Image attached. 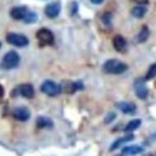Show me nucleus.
Instances as JSON below:
<instances>
[{
    "mask_svg": "<svg viewBox=\"0 0 156 156\" xmlns=\"http://www.w3.org/2000/svg\"><path fill=\"white\" fill-rule=\"evenodd\" d=\"M128 66L125 63L117 59L108 60L103 65V71L106 74H120L128 69Z\"/></svg>",
    "mask_w": 156,
    "mask_h": 156,
    "instance_id": "nucleus-1",
    "label": "nucleus"
},
{
    "mask_svg": "<svg viewBox=\"0 0 156 156\" xmlns=\"http://www.w3.org/2000/svg\"><path fill=\"white\" fill-rule=\"evenodd\" d=\"M20 62V56L15 51H8L5 56H3L2 61V66L4 69H11L18 66Z\"/></svg>",
    "mask_w": 156,
    "mask_h": 156,
    "instance_id": "nucleus-2",
    "label": "nucleus"
},
{
    "mask_svg": "<svg viewBox=\"0 0 156 156\" xmlns=\"http://www.w3.org/2000/svg\"><path fill=\"white\" fill-rule=\"evenodd\" d=\"M42 92L50 97H55L61 93L62 92V87L61 85L57 84L53 81L51 80H46L41 86Z\"/></svg>",
    "mask_w": 156,
    "mask_h": 156,
    "instance_id": "nucleus-3",
    "label": "nucleus"
},
{
    "mask_svg": "<svg viewBox=\"0 0 156 156\" xmlns=\"http://www.w3.org/2000/svg\"><path fill=\"white\" fill-rule=\"evenodd\" d=\"M6 38L8 44L16 47H19V48L26 47L29 44V39L27 37L20 34L9 33Z\"/></svg>",
    "mask_w": 156,
    "mask_h": 156,
    "instance_id": "nucleus-4",
    "label": "nucleus"
},
{
    "mask_svg": "<svg viewBox=\"0 0 156 156\" xmlns=\"http://www.w3.org/2000/svg\"><path fill=\"white\" fill-rule=\"evenodd\" d=\"M36 37L42 45H52L54 43V35L51 30L47 28L38 30Z\"/></svg>",
    "mask_w": 156,
    "mask_h": 156,
    "instance_id": "nucleus-5",
    "label": "nucleus"
},
{
    "mask_svg": "<svg viewBox=\"0 0 156 156\" xmlns=\"http://www.w3.org/2000/svg\"><path fill=\"white\" fill-rule=\"evenodd\" d=\"M134 88H135L136 95L141 100L146 99L148 96V88L146 87L145 80L142 79H138L136 80L134 83Z\"/></svg>",
    "mask_w": 156,
    "mask_h": 156,
    "instance_id": "nucleus-6",
    "label": "nucleus"
},
{
    "mask_svg": "<svg viewBox=\"0 0 156 156\" xmlns=\"http://www.w3.org/2000/svg\"><path fill=\"white\" fill-rule=\"evenodd\" d=\"M12 115L15 119L21 122L27 121L30 117V111L28 108L23 107H16L12 111Z\"/></svg>",
    "mask_w": 156,
    "mask_h": 156,
    "instance_id": "nucleus-7",
    "label": "nucleus"
},
{
    "mask_svg": "<svg viewBox=\"0 0 156 156\" xmlns=\"http://www.w3.org/2000/svg\"><path fill=\"white\" fill-rule=\"evenodd\" d=\"M61 12V3L60 2H53L47 5L45 8V14L48 18L53 19L58 16Z\"/></svg>",
    "mask_w": 156,
    "mask_h": 156,
    "instance_id": "nucleus-8",
    "label": "nucleus"
},
{
    "mask_svg": "<svg viewBox=\"0 0 156 156\" xmlns=\"http://www.w3.org/2000/svg\"><path fill=\"white\" fill-rule=\"evenodd\" d=\"M113 46L115 49L120 53H124L127 51V42L122 35L115 36L113 38Z\"/></svg>",
    "mask_w": 156,
    "mask_h": 156,
    "instance_id": "nucleus-9",
    "label": "nucleus"
},
{
    "mask_svg": "<svg viewBox=\"0 0 156 156\" xmlns=\"http://www.w3.org/2000/svg\"><path fill=\"white\" fill-rule=\"evenodd\" d=\"M61 87H62V91L63 90L66 93L72 94L76 92L77 90L82 89L83 86L80 82L74 83L70 81H66L64 82V84L61 85Z\"/></svg>",
    "mask_w": 156,
    "mask_h": 156,
    "instance_id": "nucleus-10",
    "label": "nucleus"
},
{
    "mask_svg": "<svg viewBox=\"0 0 156 156\" xmlns=\"http://www.w3.org/2000/svg\"><path fill=\"white\" fill-rule=\"evenodd\" d=\"M29 10L26 7H15L10 12L11 16L16 21L24 20L27 15Z\"/></svg>",
    "mask_w": 156,
    "mask_h": 156,
    "instance_id": "nucleus-11",
    "label": "nucleus"
},
{
    "mask_svg": "<svg viewBox=\"0 0 156 156\" xmlns=\"http://www.w3.org/2000/svg\"><path fill=\"white\" fill-rule=\"evenodd\" d=\"M18 92L22 97L27 99H31L34 96V89L33 86L29 83L21 85L18 88Z\"/></svg>",
    "mask_w": 156,
    "mask_h": 156,
    "instance_id": "nucleus-12",
    "label": "nucleus"
},
{
    "mask_svg": "<svg viewBox=\"0 0 156 156\" xmlns=\"http://www.w3.org/2000/svg\"><path fill=\"white\" fill-rule=\"evenodd\" d=\"M117 107L124 114H133L136 111V105L133 103L122 101L117 104Z\"/></svg>",
    "mask_w": 156,
    "mask_h": 156,
    "instance_id": "nucleus-13",
    "label": "nucleus"
},
{
    "mask_svg": "<svg viewBox=\"0 0 156 156\" xmlns=\"http://www.w3.org/2000/svg\"><path fill=\"white\" fill-rule=\"evenodd\" d=\"M143 151V149L141 148V146H126L123 149L122 154L123 155H136L138 154L141 153Z\"/></svg>",
    "mask_w": 156,
    "mask_h": 156,
    "instance_id": "nucleus-14",
    "label": "nucleus"
},
{
    "mask_svg": "<svg viewBox=\"0 0 156 156\" xmlns=\"http://www.w3.org/2000/svg\"><path fill=\"white\" fill-rule=\"evenodd\" d=\"M36 123L37 126L40 128H50L53 126V122L48 117H38Z\"/></svg>",
    "mask_w": 156,
    "mask_h": 156,
    "instance_id": "nucleus-15",
    "label": "nucleus"
},
{
    "mask_svg": "<svg viewBox=\"0 0 156 156\" xmlns=\"http://www.w3.org/2000/svg\"><path fill=\"white\" fill-rule=\"evenodd\" d=\"M146 12H147V9H146V7L142 6H139V7H135L134 8H133V10L131 12L132 15L136 18H142L144 16L146 15Z\"/></svg>",
    "mask_w": 156,
    "mask_h": 156,
    "instance_id": "nucleus-16",
    "label": "nucleus"
},
{
    "mask_svg": "<svg viewBox=\"0 0 156 156\" xmlns=\"http://www.w3.org/2000/svg\"><path fill=\"white\" fill-rule=\"evenodd\" d=\"M149 35H150V30H149L148 27L146 26H142L141 31L139 32L138 35H137V41L139 43H144L147 40Z\"/></svg>",
    "mask_w": 156,
    "mask_h": 156,
    "instance_id": "nucleus-17",
    "label": "nucleus"
},
{
    "mask_svg": "<svg viewBox=\"0 0 156 156\" xmlns=\"http://www.w3.org/2000/svg\"><path fill=\"white\" fill-rule=\"evenodd\" d=\"M141 121L140 120V119H133V120L130 121V122L127 124L124 131H125V132H128V133L133 132V131L136 130V129H137V128L141 126Z\"/></svg>",
    "mask_w": 156,
    "mask_h": 156,
    "instance_id": "nucleus-18",
    "label": "nucleus"
},
{
    "mask_svg": "<svg viewBox=\"0 0 156 156\" xmlns=\"http://www.w3.org/2000/svg\"><path fill=\"white\" fill-rule=\"evenodd\" d=\"M133 138H134V136L129 135L127 136H124V137H121V138L118 139L117 141L114 142V144H113L112 146H111V150H115V149L118 148V147H119L122 144L132 141Z\"/></svg>",
    "mask_w": 156,
    "mask_h": 156,
    "instance_id": "nucleus-19",
    "label": "nucleus"
},
{
    "mask_svg": "<svg viewBox=\"0 0 156 156\" xmlns=\"http://www.w3.org/2000/svg\"><path fill=\"white\" fill-rule=\"evenodd\" d=\"M37 20H38V16L36 15V13L33 12H30V11H29L27 15H26V16L24 19L25 22L28 24L34 23V22L37 21Z\"/></svg>",
    "mask_w": 156,
    "mask_h": 156,
    "instance_id": "nucleus-20",
    "label": "nucleus"
},
{
    "mask_svg": "<svg viewBox=\"0 0 156 156\" xmlns=\"http://www.w3.org/2000/svg\"><path fill=\"white\" fill-rule=\"evenodd\" d=\"M156 76V63L153 64L150 67L146 74V80H151Z\"/></svg>",
    "mask_w": 156,
    "mask_h": 156,
    "instance_id": "nucleus-21",
    "label": "nucleus"
},
{
    "mask_svg": "<svg viewBox=\"0 0 156 156\" xmlns=\"http://www.w3.org/2000/svg\"><path fill=\"white\" fill-rule=\"evenodd\" d=\"M111 19H112V15L110 12H105L104 15L102 16V17H101L103 23L106 25V26H110L111 24Z\"/></svg>",
    "mask_w": 156,
    "mask_h": 156,
    "instance_id": "nucleus-22",
    "label": "nucleus"
},
{
    "mask_svg": "<svg viewBox=\"0 0 156 156\" xmlns=\"http://www.w3.org/2000/svg\"><path fill=\"white\" fill-rule=\"evenodd\" d=\"M115 118V114H113V113H110L109 115L106 116V118H105V123H110L111 121Z\"/></svg>",
    "mask_w": 156,
    "mask_h": 156,
    "instance_id": "nucleus-23",
    "label": "nucleus"
},
{
    "mask_svg": "<svg viewBox=\"0 0 156 156\" xmlns=\"http://www.w3.org/2000/svg\"><path fill=\"white\" fill-rule=\"evenodd\" d=\"M134 3H137V4H141V5H146V4H148L149 0H132Z\"/></svg>",
    "mask_w": 156,
    "mask_h": 156,
    "instance_id": "nucleus-24",
    "label": "nucleus"
},
{
    "mask_svg": "<svg viewBox=\"0 0 156 156\" xmlns=\"http://www.w3.org/2000/svg\"><path fill=\"white\" fill-rule=\"evenodd\" d=\"M3 96H4V88L2 85H0V102L3 100Z\"/></svg>",
    "mask_w": 156,
    "mask_h": 156,
    "instance_id": "nucleus-25",
    "label": "nucleus"
},
{
    "mask_svg": "<svg viewBox=\"0 0 156 156\" xmlns=\"http://www.w3.org/2000/svg\"><path fill=\"white\" fill-rule=\"evenodd\" d=\"M104 0H91V2L94 4H101L103 3Z\"/></svg>",
    "mask_w": 156,
    "mask_h": 156,
    "instance_id": "nucleus-26",
    "label": "nucleus"
},
{
    "mask_svg": "<svg viewBox=\"0 0 156 156\" xmlns=\"http://www.w3.org/2000/svg\"><path fill=\"white\" fill-rule=\"evenodd\" d=\"M143 156H154L152 154H145V155Z\"/></svg>",
    "mask_w": 156,
    "mask_h": 156,
    "instance_id": "nucleus-27",
    "label": "nucleus"
},
{
    "mask_svg": "<svg viewBox=\"0 0 156 156\" xmlns=\"http://www.w3.org/2000/svg\"><path fill=\"white\" fill-rule=\"evenodd\" d=\"M1 45H2V44H1V43H0V48H1Z\"/></svg>",
    "mask_w": 156,
    "mask_h": 156,
    "instance_id": "nucleus-28",
    "label": "nucleus"
},
{
    "mask_svg": "<svg viewBox=\"0 0 156 156\" xmlns=\"http://www.w3.org/2000/svg\"><path fill=\"white\" fill-rule=\"evenodd\" d=\"M155 87H156V83H155Z\"/></svg>",
    "mask_w": 156,
    "mask_h": 156,
    "instance_id": "nucleus-29",
    "label": "nucleus"
},
{
    "mask_svg": "<svg viewBox=\"0 0 156 156\" xmlns=\"http://www.w3.org/2000/svg\"><path fill=\"white\" fill-rule=\"evenodd\" d=\"M118 156H120V155H118Z\"/></svg>",
    "mask_w": 156,
    "mask_h": 156,
    "instance_id": "nucleus-30",
    "label": "nucleus"
}]
</instances>
